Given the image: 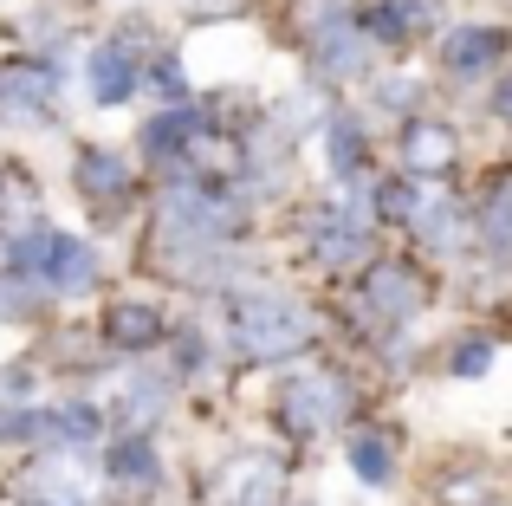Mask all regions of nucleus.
I'll use <instances>...</instances> for the list:
<instances>
[{
	"instance_id": "f257e3e1",
	"label": "nucleus",
	"mask_w": 512,
	"mask_h": 506,
	"mask_svg": "<svg viewBox=\"0 0 512 506\" xmlns=\"http://www.w3.org/2000/svg\"><path fill=\"white\" fill-rule=\"evenodd\" d=\"M13 273H26V279H39V286H52V292H85L91 279H98V260H91V247L85 241H72V234H52V228H33L20 247H13Z\"/></svg>"
},
{
	"instance_id": "f03ea898",
	"label": "nucleus",
	"mask_w": 512,
	"mask_h": 506,
	"mask_svg": "<svg viewBox=\"0 0 512 506\" xmlns=\"http://www.w3.org/2000/svg\"><path fill=\"white\" fill-rule=\"evenodd\" d=\"M305 338H312V318L299 312L292 299H240L234 305V344L247 357H292L305 351Z\"/></svg>"
},
{
	"instance_id": "7ed1b4c3",
	"label": "nucleus",
	"mask_w": 512,
	"mask_h": 506,
	"mask_svg": "<svg viewBox=\"0 0 512 506\" xmlns=\"http://www.w3.org/2000/svg\"><path fill=\"white\" fill-rule=\"evenodd\" d=\"M279 416H286L292 435H318L331 429V422L344 416V383L325 377V370H312V377H292L286 396H279Z\"/></svg>"
},
{
	"instance_id": "20e7f679",
	"label": "nucleus",
	"mask_w": 512,
	"mask_h": 506,
	"mask_svg": "<svg viewBox=\"0 0 512 506\" xmlns=\"http://www.w3.org/2000/svg\"><path fill=\"white\" fill-rule=\"evenodd\" d=\"M59 72L46 65H0V124H46Z\"/></svg>"
},
{
	"instance_id": "39448f33",
	"label": "nucleus",
	"mask_w": 512,
	"mask_h": 506,
	"mask_svg": "<svg viewBox=\"0 0 512 506\" xmlns=\"http://www.w3.org/2000/svg\"><path fill=\"white\" fill-rule=\"evenodd\" d=\"M363 241H370V215H363V202L357 195H344V202H325L312 215V253L318 260H357Z\"/></svg>"
},
{
	"instance_id": "423d86ee",
	"label": "nucleus",
	"mask_w": 512,
	"mask_h": 506,
	"mask_svg": "<svg viewBox=\"0 0 512 506\" xmlns=\"http://www.w3.org/2000/svg\"><path fill=\"white\" fill-rule=\"evenodd\" d=\"M163 215L175 234H195V241H208V234H227L234 228V208L221 202V195H208L201 182H182V189L163 195Z\"/></svg>"
},
{
	"instance_id": "0eeeda50",
	"label": "nucleus",
	"mask_w": 512,
	"mask_h": 506,
	"mask_svg": "<svg viewBox=\"0 0 512 506\" xmlns=\"http://www.w3.org/2000/svg\"><path fill=\"white\" fill-rule=\"evenodd\" d=\"M402 156H409L415 176H441V169H454V156H461V137H454L448 124H428V117H415L409 137H402Z\"/></svg>"
},
{
	"instance_id": "6e6552de",
	"label": "nucleus",
	"mask_w": 512,
	"mask_h": 506,
	"mask_svg": "<svg viewBox=\"0 0 512 506\" xmlns=\"http://www.w3.org/2000/svg\"><path fill=\"white\" fill-rule=\"evenodd\" d=\"M312 52L331 65V72H357L363 65V20H344V13H325L312 33Z\"/></svg>"
},
{
	"instance_id": "1a4fd4ad",
	"label": "nucleus",
	"mask_w": 512,
	"mask_h": 506,
	"mask_svg": "<svg viewBox=\"0 0 512 506\" xmlns=\"http://www.w3.org/2000/svg\"><path fill=\"white\" fill-rule=\"evenodd\" d=\"M493 59H506V33L500 26H461V33L448 39V72H461V78L487 72Z\"/></svg>"
},
{
	"instance_id": "9d476101",
	"label": "nucleus",
	"mask_w": 512,
	"mask_h": 506,
	"mask_svg": "<svg viewBox=\"0 0 512 506\" xmlns=\"http://www.w3.org/2000/svg\"><path fill=\"white\" fill-rule=\"evenodd\" d=\"M104 474L117 487H156V448L143 435H124V442L104 448Z\"/></svg>"
},
{
	"instance_id": "9b49d317",
	"label": "nucleus",
	"mask_w": 512,
	"mask_h": 506,
	"mask_svg": "<svg viewBox=\"0 0 512 506\" xmlns=\"http://www.w3.org/2000/svg\"><path fill=\"white\" fill-rule=\"evenodd\" d=\"M130 91H137V65H130V52L124 46L91 52V98H98V104H124Z\"/></svg>"
},
{
	"instance_id": "f8f14e48",
	"label": "nucleus",
	"mask_w": 512,
	"mask_h": 506,
	"mask_svg": "<svg viewBox=\"0 0 512 506\" xmlns=\"http://www.w3.org/2000/svg\"><path fill=\"white\" fill-rule=\"evenodd\" d=\"M266 494H273V468L266 461H234L214 487V506H266Z\"/></svg>"
},
{
	"instance_id": "ddd939ff",
	"label": "nucleus",
	"mask_w": 512,
	"mask_h": 506,
	"mask_svg": "<svg viewBox=\"0 0 512 506\" xmlns=\"http://www.w3.org/2000/svg\"><path fill=\"white\" fill-rule=\"evenodd\" d=\"M363 26H370L376 39H409L428 26V0H376L370 13H363Z\"/></svg>"
},
{
	"instance_id": "4468645a",
	"label": "nucleus",
	"mask_w": 512,
	"mask_h": 506,
	"mask_svg": "<svg viewBox=\"0 0 512 506\" xmlns=\"http://www.w3.org/2000/svg\"><path fill=\"white\" fill-rule=\"evenodd\" d=\"M104 338L124 344V351H143V344L163 338V318H156L150 305H117V312L104 318Z\"/></svg>"
},
{
	"instance_id": "2eb2a0df",
	"label": "nucleus",
	"mask_w": 512,
	"mask_h": 506,
	"mask_svg": "<svg viewBox=\"0 0 512 506\" xmlns=\"http://www.w3.org/2000/svg\"><path fill=\"white\" fill-rule=\"evenodd\" d=\"M415 299H422V286H415L409 266H376L370 273V305L376 312H415Z\"/></svg>"
},
{
	"instance_id": "dca6fc26",
	"label": "nucleus",
	"mask_w": 512,
	"mask_h": 506,
	"mask_svg": "<svg viewBox=\"0 0 512 506\" xmlns=\"http://www.w3.org/2000/svg\"><path fill=\"white\" fill-rule=\"evenodd\" d=\"M350 468H357L363 487H389V474H396V455H389L383 435H357V442H350Z\"/></svg>"
},
{
	"instance_id": "f3484780",
	"label": "nucleus",
	"mask_w": 512,
	"mask_h": 506,
	"mask_svg": "<svg viewBox=\"0 0 512 506\" xmlns=\"http://www.w3.org/2000/svg\"><path fill=\"white\" fill-rule=\"evenodd\" d=\"M195 137H201V124H195V117H182V111L156 117V124L143 130V143H150V156H182V150H188Z\"/></svg>"
},
{
	"instance_id": "a211bd4d",
	"label": "nucleus",
	"mask_w": 512,
	"mask_h": 506,
	"mask_svg": "<svg viewBox=\"0 0 512 506\" xmlns=\"http://www.w3.org/2000/svg\"><path fill=\"white\" fill-rule=\"evenodd\" d=\"M78 182H85V195H124V163L117 156H104V150H85L78 156Z\"/></svg>"
},
{
	"instance_id": "6ab92c4d",
	"label": "nucleus",
	"mask_w": 512,
	"mask_h": 506,
	"mask_svg": "<svg viewBox=\"0 0 512 506\" xmlns=\"http://www.w3.org/2000/svg\"><path fill=\"white\" fill-rule=\"evenodd\" d=\"M376 215H383V221H409V228H415V215H422L415 182H383V189H376Z\"/></svg>"
},
{
	"instance_id": "aec40b11",
	"label": "nucleus",
	"mask_w": 512,
	"mask_h": 506,
	"mask_svg": "<svg viewBox=\"0 0 512 506\" xmlns=\"http://www.w3.org/2000/svg\"><path fill=\"white\" fill-rule=\"evenodd\" d=\"M415 228H422V241L454 247V208H448V202H428L422 215H415Z\"/></svg>"
},
{
	"instance_id": "412c9836",
	"label": "nucleus",
	"mask_w": 512,
	"mask_h": 506,
	"mask_svg": "<svg viewBox=\"0 0 512 506\" xmlns=\"http://www.w3.org/2000/svg\"><path fill=\"white\" fill-rule=\"evenodd\" d=\"M487 234L500 247H512V182H500L493 189V202H487Z\"/></svg>"
},
{
	"instance_id": "4be33fe9",
	"label": "nucleus",
	"mask_w": 512,
	"mask_h": 506,
	"mask_svg": "<svg viewBox=\"0 0 512 506\" xmlns=\"http://www.w3.org/2000/svg\"><path fill=\"white\" fill-rule=\"evenodd\" d=\"M163 396H169V383H137V390H130V409H124V422L137 429V422L150 416V409H163Z\"/></svg>"
},
{
	"instance_id": "5701e85b",
	"label": "nucleus",
	"mask_w": 512,
	"mask_h": 506,
	"mask_svg": "<svg viewBox=\"0 0 512 506\" xmlns=\"http://www.w3.org/2000/svg\"><path fill=\"white\" fill-rule=\"evenodd\" d=\"M331 163H338V169L357 163V124H338V130H331Z\"/></svg>"
},
{
	"instance_id": "b1692460",
	"label": "nucleus",
	"mask_w": 512,
	"mask_h": 506,
	"mask_svg": "<svg viewBox=\"0 0 512 506\" xmlns=\"http://www.w3.org/2000/svg\"><path fill=\"white\" fill-rule=\"evenodd\" d=\"M487 344H461V351H454V370H461V377H467V370H487Z\"/></svg>"
},
{
	"instance_id": "393cba45",
	"label": "nucleus",
	"mask_w": 512,
	"mask_h": 506,
	"mask_svg": "<svg viewBox=\"0 0 512 506\" xmlns=\"http://www.w3.org/2000/svg\"><path fill=\"white\" fill-rule=\"evenodd\" d=\"M150 78L169 91V98H182V72H175V59H156V72H150Z\"/></svg>"
},
{
	"instance_id": "a878e982",
	"label": "nucleus",
	"mask_w": 512,
	"mask_h": 506,
	"mask_svg": "<svg viewBox=\"0 0 512 506\" xmlns=\"http://www.w3.org/2000/svg\"><path fill=\"white\" fill-rule=\"evenodd\" d=\"M493 111H500V117H506V124H512V78H506V85H500V91H493Z\"/></svg>"
}]
</instances>
